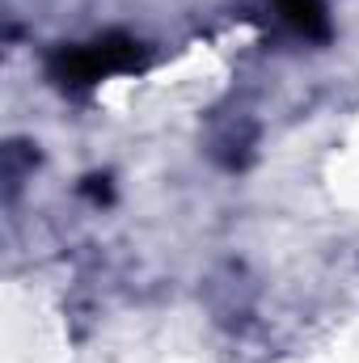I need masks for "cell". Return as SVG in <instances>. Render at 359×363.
<instances>
[{"label": "cell", "instance_id": "1", "mask_svg": "<svg viewBox=\"0 0 359 363\" xmlns=\"http://www.w3.org/2000/svg\"><path fill=\"white\" fill-rule=\"evenodd\" d=\"M140 43L127 38V34H101L85 47H68L51 60V77L68 89H81V85H97V81H110L118 72H131L140 64Z\"/></svg>", "mask_w": 359, "mask_h": 363}, {"label": "cell", "instance_id": "2", "mask_svg": "<svg viewBox=\"0 0 359 363\" xmlns=\"http://www.w3.org/2000/svg\"><path fill=\"white\" fill-rule=\"evenodd\" d=\"M279 17L304 38H330V17L321 0H275Z\"/></svg>", "mask_w": 359, "mask_h": 363}]
</instances>
